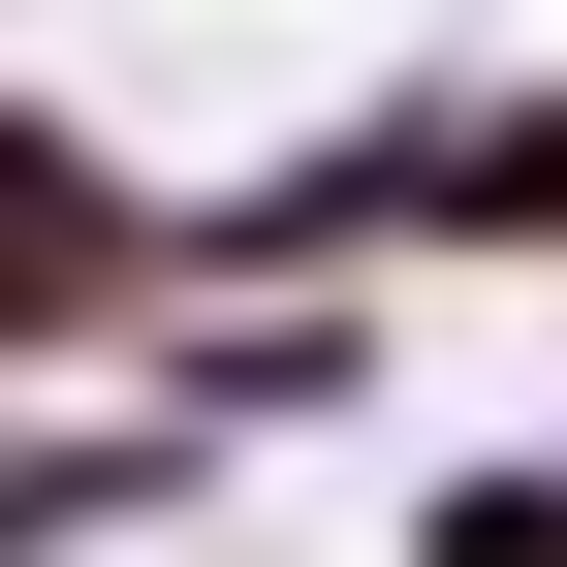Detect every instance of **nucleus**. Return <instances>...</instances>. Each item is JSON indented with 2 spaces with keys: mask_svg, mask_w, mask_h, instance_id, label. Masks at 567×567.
<instances>
[{
  "mask_svg": "<svg viewBox=\"0 0 567 567\" xmlns=\"http://www.w3.org/2000/svg\"><path fill=\"white\" fill-rule=\"evenodd\" d=\"M189 284V189L126 158V126H63V95H0V379H95L126 316Z\"/></svg>",
  "mask_w": 567,
  "mask_h": 567,
  "instance_id": "obj_1",
  "label": "nucleus"
},
{
  "mask_svg": "<svg viewBox=\"0 0 567 567\" xmlns=\"http://www.w3.org/2000/svg\"><path fill=\"white\" fill-rule=\"evenodd\" d=\"M410 567H567V442H473V473H410Z\"/></svg>",
  "mask_w": 567,
  "mask_h": 567,
  "instance_id": "obj_2",
  "label": "nucleus"
}]
</instances>
